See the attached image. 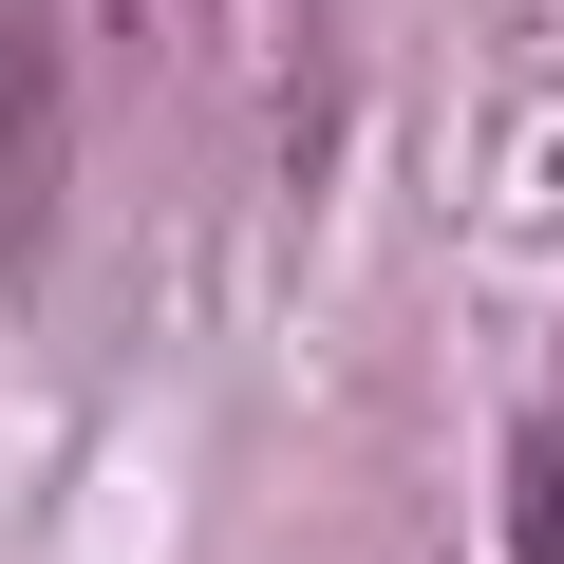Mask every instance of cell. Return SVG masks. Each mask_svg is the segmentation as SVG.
I'll return each instance as SVG.
<instances>
[{"mask_svg":"<svg viewBox=\"0 0 564 564\" xmlns=\"http://www.w3.org/2000/svg\"><path fill=\"white\" fill-rule=\"evenodd\" d=\"M39 226H57V20L0 0V245L39 263Z\"/></svg>","mask_w":564,"mask_h":564,"instance_id":"1","label":"cell"},{"mask_svg":"<svg viewBox=\"0 0 564 564\" xmlns=\"http://www.w3.org/2000/svg\"><path fill=\"white\" fill-rule=\"evenodd\" d=\"M508 564H564V414L527 433V508H508Z\"/></svg>","mask_w":564,"mask_h":564,"instance_id":"2","label":"cell"}]
</instances>
